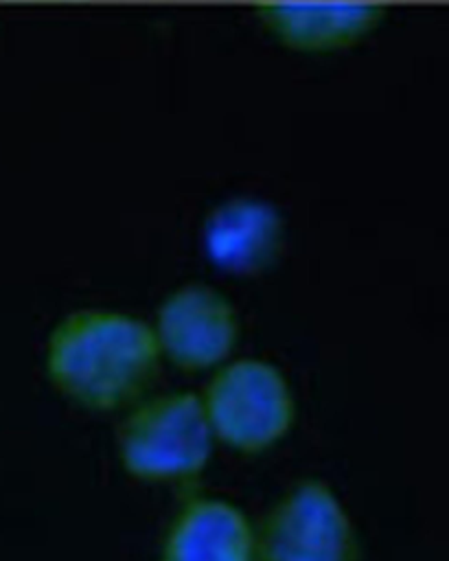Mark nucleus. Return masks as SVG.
<instances>
[{
    "instance_id": "f257e3e1",
    "label": "nucleus",
    "mask_w": 449,
    "mask_h": 561,
    "mask_svg": "<svg viewBox=\"0 0 449 561\" xmlns=\"http://www.w3.org/2000/svg\"><path fill=\"white\" fill-rule=\"evenodd\" d=\"M160 366L153 329L118 311L81 309L50 333L46 373L57 392L90 410L138 399Z\"/></svg>"
},
{
    "instance_id": "f03ea898",
    "label": "nucleus",
    "mask_w": 449,
    "mask_h": 561,
    "mask_svg": "<svg viewBox=\"0 0 449 561\" xmlns=\"http://www.w3.org/2000/svg\"><path fill=\"white\" fill-rule=\"evenodd\" d=\"M118 456L127 473L147 482L197 476L212 447V430L195 392H169L138 405L118 427Z\"/></svg>"
},
{
    "instance_id": "7ed1b4c3",
    "label": "nucleus",
    "mask_w": 449,
    "mask_h": 561,
    "mask_svg": "<svg viewBox=\"0 0 449 561\" xmlns=\"http://www.w3.org/2000/svg\"><path fill=\"white\" fill-rule=\"evenodd\" d=\"M210 430L230 447L256 454L293 423V397L283 373L261 359H237L210 379L202 399Z\"/></svg>"
},
{
    "instance_id": "20e7f679",
    "label": "nucleus",
    "mask_w": 449,
    "mask_h": 561,
    "mask_svg": "<svg viewBox=\"0 0 449 561\" xmlns=\"http://www.w3.org/2000/svg\"><path fill=\"white\" fill-rule=\"evenodd\" d=\"M254 548L261 561H357L355 526L322 480L296 482L267 511Z\"/></svg>"
},
{
    "instance_id": "39448f33",
    "label": "nucleus",
    "mask_w": 449,
    "mask_h": 561,
    "mask_svg": "<svg viewBox=\"0 0 449 561\" xmlns=\"http://www.w3.org/2000/svg\"><path fill=\"white\" fill-rule=\"evenodd\" d=\"M160 353L184 368H208L230 355L239 337L234 307L210 285L186 283L173 289L156 313Z\"/></svg>"
},
{
    "instance_id": "423d86ee",
    "label": "nucleus",
    "mask_w": 449,
    "mask_h": 561,
    "mask_svg": "<svg viewBox=\"0 0 449 561\" xmlns=\"http://www.w3.org/2000/svg\"><path fill=\"white\" fill-rule=\"evenodd\" d=\"M256 13L287 48L326 53L361 42L385 15L372 2H263Z\"/></svg>"
},
{
    "instance_id": "0eeeda50",
    "label": "nucleus",
    "mask_w": 449,
    "mask_h": 561,
    "mask_svg": "<svg viewBox=\"0 0 449 561\" xmlns=\"http://www.w3.org/2000/svg\"><path fill=\"white\" fill-rule=\"evenodd\" d=\"M283 217L254 197H239L217 206L204 221V248L210 261L237 276L265 272L283 245Z\"/></svg>"
},
{
    "instance_id": "6e6552de",
    "label": "nucleus",
    "mask_w": 449,
    "mask_h": 561,
    "mask_svg": "<svg viewBox=\"0 0 449 561\" xmlns=\"http://www.w3.org/2000/svg\"><path fill=\"white\" fill-rule=\"evenodd\" d=\"M254 533L226 500L195 497L173 517L160 561H254Z\"/></svg>"
}]
</instances>
